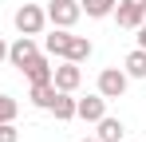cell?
I'll return each instance as SVG.
<instances>
[{"mask_svg": "<svg viewBox=\"0 0 146 142\" xmlns=\"http://www.w3.org/2000/svg\"><path fill=\"white\" fill-rule=\"evenodd\" d=\"M44 24H48V12H44L40 4H20V8H16V32H20V36H40Z\"/></svg>", "mask_w": 146, "mask_h": 142, "instance_id": "6da1fadb", "label": "cell"}, {"mask_svg": "<svg viewBox=\"0 0 146 142\" xmlns=\"http://www.w3.org/2000/svg\"><path fill=\"white\" fill-rule=\"evenodd\" d=\"M79 16H83L79 0H51V4H48V20L55 24V28H71Z\"/></svg>", "mask_w": 146, "mask_h": 142, "instance_id": "7a4b0ae2", "label": "cell"}, {"mask_svg": "<svg viewBox=\"0 0 146 142\" xmlns=\"http://www.w3.org/2000/svg\"><path fill=\"white\" fill-rule=\"evenodd\" d=\"M51 83H55V91H75V87L83 83V71H79V63L63 59L59 67H51Z\"/></svg>", "mask_w": 146, "mask_h": 142, "instance_id": "3957f363", "label": "cell"}, {"mask_svg": "<svg viewBox=\"0 0 146 142\" xmlns=\"http://www.w3.org/2000/svg\"><path fill=\"white\" fill-rule=\"evenodd\" d=\"M122 91H126V71L107 67L99 75V95H103V99H122Z\"/></svg>", "mask_w": 146, "mask_h": 142, "instance_id": "277c9868", "label": "cell"}, {"mask_svg": "<svg viewBox=\"0 0 146 142\" xmlns=\"http://www.w3.org/2000/svg\"><path fill=\"white\" fill-rule=\"evenodd\" d=\"M103 115H107V99H103V95L75 99V118H83V122H99Z\"/></svg>", "mask_w": 146, "mask_h": 142, "instance_id": "5b68a950", "label": "cell"}, {"mask_svg": "<svg viewBox=\"0 0 146 142\" xmlns=\"http://www.w3.org/2000/svg\"><path fill=\"white\" fill-rule=\"evenodd\" d=\"M36 55H40V44H36L32 36H20L16 44H8V63H12V67H24L28 59H36Z\"/></svg>", "mask_w": 146, "mask_h": 142, "instance_id": "8992f818", "label": "cell"}, {"mask_svg": "<svg viewBox=\"0 0 146 142\" xmlns=\"http://www.w3.org/2000/svg\"><path fill=\"white\" fill-rule=\"evenodd\" d=\"M28 75V83H51V63L44 59V55H36V59H28L24 67H20Z\"/></svg>", "mask_w": 146, "mask_h": 142, "instance_id": "52a82bcc", "label": "cell"}, {"mask_svg": "<svg viewBox=\"0 0 146 142\" xmlns=\"http://www.w3.org/2000/svg\"><path fill=\"white\" fill-rule=\"evenodd\" d=\"M44 47H48V55H59V59H67V47H71V32H67V28H55L48 40H44Z\"/></svg>", "mask_w": 146, "mask_h": 142, "instance_id": "ba28073f", "label": "cell"}, {"mask_svg": "<svg viewBox=\"0 0 146 142\" xmlns=\"http://www.w3.org/2000/svg\"><path fill=\"white\" fill-rule=\"evenodd\" d=\"M122 134H126V126H122L119 118H111V115H103L99 118V142H122Z\"/></svg>", "mask_w": 146, "mask_h": 142, "instance_id": "9c48e42d", "label": "cell"}, {"mask_svg": "<svg viewBox=\"0 0 146 142\" xmlns=\"http://www.w3.org/2000/svg\"><path fill=\"white\" fill-rule=\"evenodd\" d=\"M48 111L59 118V122L75 118V99H71V91H55V99H51V107H48Z\"/></svg>", "mask_w": 146, "mask_h": 142, "instance_id": "30bf717a", "label": "cell"}, {"mask_svg": "<svg viewBox=\"0 0 146 142\" xmlns=\"http://www.w3.org/2000/svg\"><path fill=\"white\" fill-rule=\"evenodd\" d=\"M115 20L119 28H138L146 20V8H130V4H115Z\"/></svg>", "mask_w": 146, "mask_h": 142, "instance_id": "8fae6325", "label": "cell"}, {"mask_svg": "<svg viewBox=\"0 0 146 142\" xmlns=\"http://www.w3.org/2000/svg\"><path fill=\"white\" fill-rule=\"evenodd\" d=\"M122 67H126V79H146V47H134Z\"/></svg>", "mask_w": 146, "mask_h": 142, "instance_id": "7c38bea8", "label": "cell"}, {"mask_svg": "<svg viewBox=\"0 0 146 142\" xmlns=\"http://www.w3.org/2000/svg\"><path fill=\"white\" fill-rule=\"evenodd\" d=\"M115 4H119V0H79V8H83L87 16H95V20L111 16V12H115Z\"/></svg>", "mask_w": 146, "mask_h": 142, "instance_id": "4fadbf2b", "label": "cell"}, {"mask_svg": "<svg viewBox=\"0 0 146 142\" xmlns=\"http://www.w3.org/2000/svg\"><path fill=\"white\" fill-rule=\"evenodd\" d=\"M87 55H91V40H87V36H71V47H67V59H71V63H83Z\"/></svg>", "mask_w": 146, "mask_h": 142, "instance_id": "5bb4252c", "label": "cell"}, {"mask_svg": "<svg viewBox=\"0 0 146 142\" xmlns=\"http://www.w3.org/2000/svg\"><path fill=\"white\" fill-rule=\"evenodd\" d=\"M51 99H55V83H32V103H36V107L48 111Z\"/></svg>", "mask_w": 146, "mask_h": 142, "instance_id": "9a60e30c", "label": "cell"}, {"mask_svg": "<svg viewBox=\"0 0 146 142\" xmlns=\"http://www.w3.org/2000/svg\"><path fill=\"white\" fill-rule=\"evenodd\" d=\"M16 111H20V103H16L12 95H0V122H12Z\"/></svg>", "mask_w": 146, "mask_h": 142, "instance_id": "2e32d148", "label": "cell"}, {"mask_svg": "<svg viewBox=\"0 0 146 142\" xmlns=\"http://www.w3.org/2000/svg\"><path fill=\"white\" fill-rule=\"evenodd\" d=\"M0 142H20V130L12 122H0Z\"/></svg>", "mask_w": 146, "mask_h": 142, "instance_id": "e0dca14e", "label": "cell"}, {"mask_svg": "<svg viewBox=\"0 0 146 142\" xmlns=\"http://www.w3.org/2000/svg\"><path fill=\"white\" fill-rule=\"evenodd\" d=\"M138 47H146V24H138Z\"/></svg>", "mask_w": 146, "mask_h": 142, "instance_id": "ac0fdd59", "label": "cell"}, {"mask_svg": "<svg viewBox=\"0 0 146 142\" xmlns=\"http://www.w3.org/2000/svg\"><path fill=\"white\" fill-rule=\"evenodd\" d=\"M122 4H130V8H146V0H122Z\"/></svg>", "mask_w": 146, "mask_h": 142, "instance_id": "d6986e66", "label": "cell"}, {"mask_svg": "<svg viewBox=\"0 0 146 142\" xmlns=\"http://www.w3.org/2000/svg\"><path fill=\"white\" fill-rule=\"evenodd\" d=\"M4 59H8V44L0 40V63H4Z\"/></svg>", "mask_w": 146, "mask_h": 142, "instance_id": "ffe728a7", "label": "cell"}, {"mask_svg": "<svg viewBox=\"0 0 146 142\" xmlns=\"http://www.w3.org/2000/svg\"><path fill=\"white\" fill-rule=\"evenodd\" d=\"M79 142H99V138H79Z\"/></svg>", "mask_w": 146, "mask_h": 142, "instance_id": "44dd1931", "label": "cell"}]
</instances>
